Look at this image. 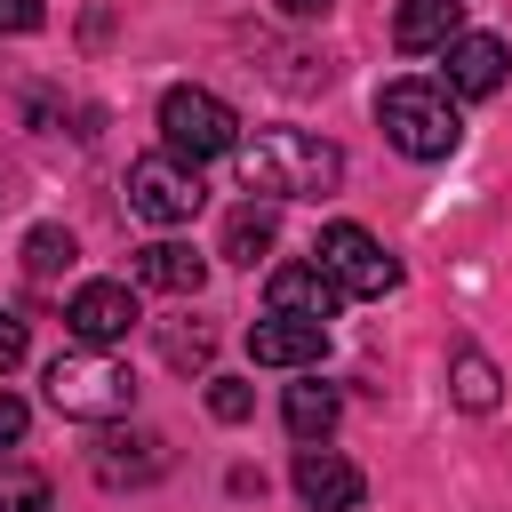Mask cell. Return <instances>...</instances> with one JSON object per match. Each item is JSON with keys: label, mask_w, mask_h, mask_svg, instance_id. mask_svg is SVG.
<instances>
[{"label": "cell", "mask_w": 512, "mask_h": 512, "mask_svg": "<svg viewBox=\"0 0 512 512\" xmlns=\"http://www.w3.org/2000/svg\"><path fill=\"white\" fill-rule=\"evenodd\" d=\"M232 168H240V192H264V200H320V192L344 184V152L328 136H304V128H256V136H240Z\"/></svg>", "instance_id": "cell-1"}, {"label": "cell", "mask_w": 512, "mask_h": 512, "mask_svg": "<svg viewBox=\"0 0 512 512\" xmlns=\"http://www.w3.org/2000/svg\"><path fill=\"white\" fill-rule=\"evenodd\" d=\"M376 120H384V136H392L408 160H448V152H456V136H464L456 96H448V88H432V80H392V88L376 96Z\"/></svg>", "instance_id": "cell-2"}, {"label": "cell", "mask_w": 512, "mask_h": 512, "mask_svg": "<svg viewBox=\"0 0 512 512\" xmlns=\"http://www.w3.org/2000/svg\"><path fill=\"white\" fill-rule=\"evenodd\" d=\"M160 144H168V160H184V168L224 160V152H240V112H232L216 88H168V96H160Z\"/></svg>", "instance_id": "cell-3"}, {"label": "cell", "mask_w": 512, "mask_h": 512, "mask_svg": "<svg viewBox=\"0 0 512 512\" xmlns=\"http://www.w3.org/2000/svg\"><path fill=\"white\" fill-rule=\"evenodd\" d=\"M48 400H56L64 416H80V424H120V416L136 408V376H128L112 352H64V360L48 368Z\"/></svg>", "instance_id": "cell-4"}, {"label": "cell", "mask_w": 512, "mask_h": 512, "mask_svg": "<svg viewBox=\"0 0 512 512\" xmlns=\"http://www.w3.org/2000/svg\"><path fill=\"white\" fill-rule=\"evenodd\" d=\"M312 264H320L344 296H384V288H400V264L384 256V240H376L368 224H320Z\"/></svg>", "instance_id": "cell-5"}, {"label": "cell", "mask_w": 512, "mask_h": 512, "mask_svg": "<svg viewBox=\"0 0 512 512\" xmlns=\"http://www.w3.org/2000/svg\"><path fill=\"white\" fill-rule=\"evenodd\" d=\"M200 168H184V160H168V152H152V160H128V208L144 216V224H192L200 216Z\"/></svg>", "instance_id": "cell-6"}, {"label": "cell", "mask_w": 512, "mask_h": 512, "mask_svg": "<svg viewBox=\"0 0 512 512\" xmlns=\"http://www.w3.org/2000/svg\"><path fill=\"white\" fill-rule=\"evenodd\" d=\"M136 320H144V312H136V288H128V280H88V288H72V304H64V328H72L88 352L120 344Z\"/></svg>", "instance_id": "cell-7"}, {"label": "cell", "mask_w": 512, "mask_h": 512, "mask_svg": "<svg viewBox=\"0 0 512 512\" xmlns=\"http://www.w3.org/2000/svg\"><path fill=\"white\" fill-rule=\"evenodd\" d=\"M264 296H272V312H288V320H320V328L344 312V288H336L320 264H272Z\"/></svg>", "instance_id": "cell-8"}, {"label": "cell", "mask_w": 512, "mask_h": 512, "mask_svg": "<svg viewBox=\"0 0 512 512\" xmlns=\"http://www.w3.org/2000/svg\"><path fill=\"white\" fill-rule=\"evenodd\" d=\"M296 496H304L312 512H352V504L368 496V480H360L352 456H336V448H304V456H296Z\"/></svg>", "instance_id": "cell-9"}, {"label": "cell", "mask_w": 512, "mask_h": 512, "mask_svg": "<svg viewBox=\"0 0 512 512\" xmlns=\"http://www.w3.org/2000/svg\"><path fill=\"white\" fill-rule=\"evenodd\" d=\"M440 56H448V96H496L504 88V64H512L496 32H456Z\"/></svg>", "instance_id": "cell-10"}, {"label": "cell", "mask_w": 512, "mask_h": 512, "mask_svg": "<svg viewBox=\"0 0 512 512\" xmlns=\"http://www.w3.org/2000/svg\"><path fill=\"white\" fill-rule=\"evenodd\" d=\"M320 344H328V328L320 320H288V312H272V320L248 328V360L256 368H312Z\"/></svg>", "instance_id": "cell-11"}, {"label": "cell", "mask_w": 512, "mask_h": 512, "mask_svg": "<svg viewBox=\"0 0 512 512\" xmlns=\"http://www.w3.org/2000/svg\"><path fill=\"white\" fill-rule=\"evenodd\" d=\"M168 472V440L160 432H104L96 448V480L120 488V480H160Z\"/></svg>", "instance_id": "cell-12"}, {"label": "cell", "mask_w": 512, "mask_h": 512, "mask_svg": "<svg viewBox=\"0 0 512 512\" xmlns=\"http://www.w3.org/2000/svg\"><path fill=\"white\" fill-rule=\"evenodd\" d=\"M136 280H144V288H160V296H200L208 256H192L184 240H152V248H136Z\"/></svg>", "instance_id": "cell-13"}, {"label": "cell", "mask_w": 512, "mask_h": 512, "mask_svg": "<svg viewBox=\"0 0 512 512\" xmlns=\"http://www.w3.org/2000/svg\"><path fill=\"white\" fill-rule=\"evenodd\" d=\"M456 16H464V0H400L392 8V48H408V56L448 48L456 40Z\"/></svg>", "instance_id": "cell-14"}, {"label": "cell", "mask_w": 512, "mask_h": 512, "mask_svg": "<svg viewBox=\"0 0 512 512\" xmlns=\"http://www.w3.org/2000/svg\"><path fill=\"white\" fill-rule=\"evenodd\" d=\"M280 416H288V432H296L304 448H320V440L336 432V416H344V400H336V384H320V376H304V384H288V400H280Z\"/></svg>", "instance_id": "cell-15"}, {"label": "cell", "mask_w": 512, "mask_h": 512, "mask_svg": "<svg viewBox=\"0 0 512 512\" xmlns=\"http://www.w3.org/2000/svg\"><path fill=\"white\" fill-rule=\"evenodd\" d=\"M272 232H280V224H272V200H240V208L224 216V256H232V264H256V256L272 248Z\"/></svg>", "instance_id": "cell-16"}, {"label": "cell", "mask_w": 512, "mask_h": 512, "mask_svg": "<svg viewBox=\"0 0 512 512\" xmlns=\"http://www.w3.org/2000/svg\"><path fill=\"white\" fill-rule=\"evenodd\" d=\"M448 384H456V408L488 416V408H496V384H504V376H496V360H488V352H472V344H464V352L448 360Z\"/></svg>", "instance_id": "cell-17"}, {"label": "cell", "mask_w": 512, "mask_h": 512, "mask_svg": "<svg viewBox=\"0 0 512 512\" xmlns=\"http://www.w3.org/2000/svg\"><path fill=\"white\" fill-rule=\"evenodd\" d=\"M72 256H80V248H72V232H64V224H32V232H24V272H32V280L72 272Z\"/></svg>", "instance_id": "cell-18"}, {"label": "cell", "mask_w": 512, "mask_h": 512, "mask_svg": "<svg viewBox=\"0 0 512 512\" xmlns=\"http://www.w3.org/2000/svg\"><path fill=\"white\" fill-rule=\"evenodd\" d=\"M0 512H48V472L0 464Z\"/></svg>", "instance_id": "cell-19"}, {"label": "cell", "mask_w": 512, "mask_h": 512, "mask_svg": "<svg viewBox=\"0 0 512 512\" xmlns=\"http://www.w3.org/2000/svg\"><path fill=\"white\" fill-rule=\"evenodd\" d=\"M208 416H216V424H248V416H256V392H248L240 376H208Z\"/></svg>", "instance_id": "cell-20"}, {"label": "cell", "mask_w": 512, "mask_h": 512, "mask_svg": "<svg viewBox=\"0 0 512 512\" xmlns=\"http://www.w3.org/2000/svg\"><path fill=\"white\" fill-rule=\"evenodd\" d=\"M160 352H168L176 368H200V360L216 352V336H208V328H168V336H160Z\"/></svg>", "instance_id": "cell-21"}, {"label": "cell", "mask_w": 512, "mask_h": 512, "mask_svg": "<svg viewBox=\"0 0 512 512\" xmlns=\"http://www.w3.org/2000/svg\"><path fill=\"white\" fill-rule=\"evenodd\" d=\"M24 424H32V408H24L16 392H0V448H16V440H24Z\"/></svg>", "instance_id": "cell-22"}, {"label": "cell", "mask_w": 512, "mask_h": 512, "mask_svg": "<svg viewBox=\"0 0 512 512\" xmlns=\"http://www.w3.org/2000/svg\"><path fill=\"white\" fill-rule=\"evenodd\" d=\"M16 360H24V320H16L8 304H0V376H8Z\"/></svg>", "instance_id": "cell-23"}, {"label": "cell", "mask_w": 512, "mask_h": 512, "mask_svg": "<svg viewBox=\"0 0 512 512\" xmlns=\"http://www.w3.org/2000/svg\"><path fill=\"white\" fill-rule=\"evenodd\" d=\"M0 32H40V0H0Z\"/></svg>", "instance_id": "cell-24"}, {"label": "cell", "mask_w": 512, "mask_h": 512, "mask_svg": "<svg viewBox=\"0 0 512 512\" xmlns=\"http://www.w3.org/2000/svg\"><path fill=\"white\" fill-rule=\"evenodd\" d=\"M336 0H280V16H296V24H312V16H328Z\"/></svg>", "instance_id": "cell-25"}]
</instances>
